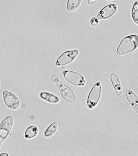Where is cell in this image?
I'll use <instances>...</instances> for the list:
<instances>
[{"label": "cell", "mask_w": 138, "mask_h": 156, "mask_svg": "<svg viewBox=\"0 0 138 156\" xmlns=\"http://www.w3.org/2000/svg\"><path fill=\"white\" fill-rule=\"evenodd\" d=\"M82 0H68L67 8L69 11H73L77 9L81 4Z\"/></svg>", "instance_id": "13"}, {"label": "cell", "mask_w": 138, "mask_h": 156, "mask_svg": "<svg viewBox=\"0 0 138 156\" xmlns=\"http://www.w3.org/2000/svg\"><path fill=\"white\" fill-rule=\"evenodd\" d=\"M2 96L5 104L9 109L16 110L19 108V100L14 94L9 91H5L2 94Z\"/></svg>", "instance_id": "5"}, {"label": "cell", "mask_w": 138, "mask_h": 156, "mask_svg": "<svg viewBox=\"0 0 138 156\" xmlns=\"http://www.w3.org/2000/svg\"><path fill=\"white\" fill-rule=\"evenodd\" d=\"M53 82L57 83L60 94L64 99L68 103H72L76 100L73 91L68 86L66 85L63 82H61L56 76L52 77Z\"/></svg>", "instance_id": "2"}, {"label": "cell", "mask_w": 138, "mask_h": 156, "mask_svg": "<svg viewBox=\"0 0 138 156\" xmlns=\"http://www.w3.org/2000/svg\"><path fill=\"white\" fill-rule=\"evenodd\" d=\"M0 156H9V154H7V153H1V154H0Z\"/></svg>", "instance_id": "18"}, {"label": "cell", "mask_w": 138, "mask_h": 156, "mask_svg": "<svg viewBox=\"0 0 138 156\" xmlns=\"http://www.w3.org/2000/svg\"><path fill=\"white\" fill-rule=\"evenodd\" d=\"M2 142L0 141V149L2 148Z\"/></svg>", "instance_id": "19"}, {"label": "cell", "mask_w": 138, "mask_h": 156, "mask_svg": "<svg viewBox=\"0 0 138 156\" xmlns=\"http://www.w3.org/2000/svg\"><path fill=\"white\" fill-rule=\"evenodd\" d=\"M126 95L128 101L134 110L138 113V98L136 94L133 91L127 90Z\"/></svg>", "instance_id": "9"}, {"label": "cell", "mask_w": 138, "mask_h": 156, "mask_svg": "<svg viewBox=\"0 0 138 156\" xmlns=\"http://www.w3.org/2000/svg\"><path fill=\"white\" fill-rule=\"evenodd\" d=\"M40 96L42 99L49 103H57L60 101V99L57 96L49 92H41Z\"/></svg>", "instance_id": "11"}, {"label": "cell", "mask_w": 138, "mask_h": 156, "mask_svg": "<svg viewBox=\"0 0 138 156\" xmlns=\"http://www.w3.org/2000/svg\"><path fill=\"white\" fill-rule=\"evenodd\" d=\"M64 78L69 83L76 86H84L85 80L84 77L76 72L71 71H64Z\"/></svg>", "instance_id": "6"}, {"label": "cell", "mask_w": 138, "mask_h": 156, "mask_svg": "<svg viewBox=\"0 0 138 156\" xmlns=\"http://www.w3.org/2000/svg\"><path fill=\"white\" fill-rule=\"evenodd\" d=\"M117 8V5L115 4L106 6L101 10L96 16V18L99 20H105L110 18L116 12Z\"/></svg>", "instance_id": "8"}, {"label": "cell", "mask_w": 138, "mask_h": 156, "mask_svg": "<svg viewBox=\"0 0 138 156\" xmlns=\"http://www.w3.org/2000/svg\"><path fill=\"white\" fill-rule=\"evenodd\" d=\"M132 17L134 22L138 25V1L134 3L132 10Z\"/></svg>", "instance_id": "15"}, {"label": "cell", "mask_w": 138, "mask_h": 156, "mask_svg": "<svg viewBox=\"0 0 138 156\" xmlns=\"http://www.w3.org/2000/svg\"><path fill=\"white\" fill-rule=\"evenodd\" d=\"M78 53V51L77 50L65 52L58 58L56 63V65L63 66L69 64L74 59Z\"/></svg>", "instance_id": "7"}, {"label": "cell", "mask_w": 138, "mask_h": 156, "mask_svg": "<svg viewBox=\"0 0 138 156\" xmlns=\"http://www.w3.org/2000/svg\"><path fill=\"white\" fill-rule=\"evenodd\" d=\"M138 47V36L132 35L125 37L120 42L117 50L118 57L133 52Z\"/></svg>", "instance_id": "1"}, {"label": "cell", "mask_w": 138, "mask_h": 156, "mask_svg": "<svg viewBox=\"0 0 138 156\" xmlns=\"http://www.w3.org/2000/svg\"><path fill=\"white\" fill-rule=\"evenodd\" d=\"M110 79L116 92L117 95L120 96L122 92V88L121 83H120L118 77L115 73H112L110 76Z\"/></svg>", "instance_id": "10"}, {"label": "cell", "mask_w": 138, "mask_h": 156, "mask_svg": "<svg viewBox=\"0 0 138 156\" xmlns=\"http://www.w3.org/2000/svg\"><path fill=\"white\" fill-rule=\"evenodd\" d=\"M38 133V129L34 126L28 127L25 132V138L27 139H32L36 136Z\"/></svg>", "instance_id": "12"}, {"label": "cell", "mask_w": 138, "mask_h": 156, "mask_svg": "<svg viewBox=\"0 0 138 156\" xmlns=\"http://www.w3.org/2000/svg\"><path fill=\"white\" fill-rule=\"evenodd\" d=\"M99 23L98 19L97 18L93 17L91 20V23L93 26H97Z\"/></svg>", "instance_id": "16"}, {"label": "cell", "mask_w": 138, "mask_h": 156, "mask_svg": "<svg viewBox=\"0 0 138 156\" xmlns=\"http://www.w3.org/2000/svg\"><path fill=\"white\" fill-rule=\"evenodd\" d=\"M98 0H88V4L89 5H92L96 3Z\"/></svg>", "instance_id": "17"}, {"label": "cell", "mask_w": 138, "mask_h": 156, "mask_svg": "<svg viewBox=\"0 0 138 156\" xmlns=\"http://www.w3.org/2000/svg\"><path fill=\"white\" fill-rule=\"evenodd\" d=\"M101 93V86L100 82L94 85L89 94L87 99V106L89 108L96 107L100 101Z\"/></svg>", "instance_id": "3"}, {"label": "cell", "mask_w": 138, "mask_h": 156, "mask_svg": "<svg viewBox=\"0 0 138 156\" xmlns=\"http://www.w3.org/2000/svg\"><path fill=\"white\" fill-rule=\"evenodd\" d=\"M0 87H1V85H0Z\"/></svg>", "instance_id": "21"}, {"label": "cell", "mask_w": 138, "mask_h": 156, "mask_svg": "<svg viewBox=\"0 0 138 156\" xmlns=\"http://www.w3.org/2000/svg\"><path fill=\"white\" fill-rule=\"evenodd\" d=\"M58 128L57 123L54 122L51 123L45 132V136L46 137L51 136L57 131Z\"/></svg>", "instance_id": "14"}, {"label": "cell", "mask_w": 138, "mask_h": 156, "mask_svg": "<svg viewBox=\"0 0 138 156\" xmlns=\"http://www.w3.org/2000/svg\"><path fill=\"white\" fill-rule=\"evenodd\" d=\"M13 117L8 116L5 117L0 123V141L3 142L7 139L13 127Z\"/></svg>", "instance_id": "4"}, {"label": "cell", "mask_w": 138, "mask_h": 156, "mask_svg": "<svg viewBox=\"0 0 138 156\" xmlns=\"http://www.w3.org/2000/svg\"><path fill=\"white\" fill-rule=\"evenodd\" d=\"M107 1H112V0H107Z\"/></svg>", "instance_id": "20"}]
</instances>
